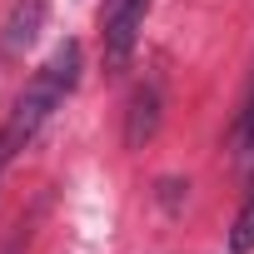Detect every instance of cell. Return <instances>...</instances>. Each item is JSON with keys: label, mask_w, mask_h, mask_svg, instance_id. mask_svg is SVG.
Masks as SVG:
<instances>
[{"label": "cell", "mask_w": 254, "mask_h": 254, "mask_svg": "<svg viewBox=\"0 0 254 254\" xmlns=\"http://www.w3.org/2000/svg\"><path fill=\"white\" fill-rule=\"evenodd\" d=\"M40 20H45V0H15V10L5 15V35H0L5 55H20L40 35Z\"/></svg>", "instance_id": "cell-4"}, {"label": "cell", "mask_w": 254, "mask_h": 254, "mask_svg": "<svg viewBox=\"0 0 254 254\" xmlns=\"http://www.w3.org/2000/svg\"><path fill=\"white\" fill-rule=\"evenodd\" d=\"M234 165L239 170H254V85L244 95V110L234 120Z\"/></svg>", "instance_id": "cell-5"}, {"label": "cell", "mask_w": 254, "mask_h": 254, "mask_svg": "<svg viewBox=\"0 0 254 254\" xmlns=\"http://www.w3.org/2000/svg\"><path fill=\"white\" fill-rule=\"evenodd\" d=\"M75 80H80V45L75 40H65V45H55V55L35 70V80L25 85V95L15 100V110H10V120L0 125V145H5V155L15 160L35 135H40V125L60 110V100L75 90Z\"/></svg>", "instance_id": "cell-1"}, {"label": "cell", "mask_w": 254, "mask_h": 254, "mask_svg": "<svg viewBox=\"0 0 254 254\" xmlns=\"http://www.w3.org/2000/svg\"><path fill=\"white\" fill-rule=\"evenodd\" d=\"M160 115H165V90H160V80L150 75V80L135 85L130 110H125V145H130V150H145V145L155 140V130H160Z\"/></svg>", "instance_id": "cell-3"}, {"label": "cell", "mask_w": 254, "mask_h": 254, "mask_svg": "<svg viewBox=\"0 0 254 254\" xmlns=\"http://www.w3.org/2000/svg\"><path fill=\"white\" fill-rule=\"evenodd\" d=\"M229 249H234V254H249V249H254V194H249V204L239 209V219H234V229H229Z\"/></svg>", "instance_id": "cell-6"}, {"label": "cell", "mask_w": 254, "mask_h": 254, "mask_svg": "<svg viewBox=\"0 0 254 254\" xmlns=\"http://www.w3.org/2000/svg\"><path fill=\"white\" fill-rule=\"evenodd\" d=\"M145 10L150 0H110L105 15H100V35H105V65L110 70H125L135 55V40H140V25H145Z\"/></svg>", "instance_id": "cell-2"}]
</instances>
